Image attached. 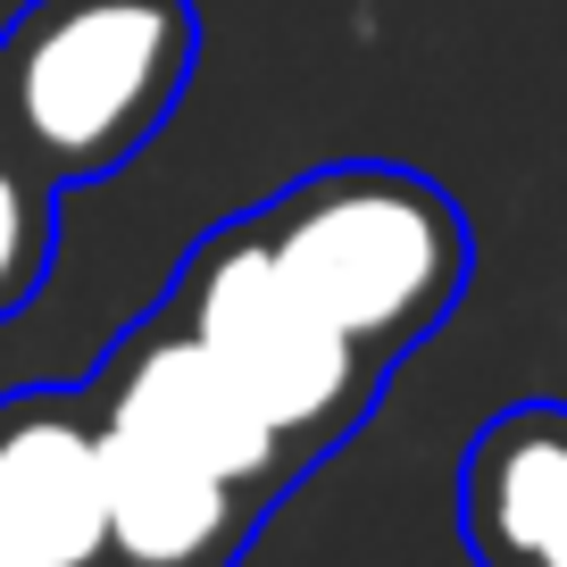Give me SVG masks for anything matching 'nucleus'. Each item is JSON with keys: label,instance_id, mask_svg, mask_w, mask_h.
<instances>
[{"label": "nucleus", "instance_id": "f257e3e1", "mask_svg": "<svg viewBox=\"0 0 567 567\" xmlns=\"http://www.w3.org/2000/svg\"><path fill=\"white\" fill-rule=\"evenodd\" d=\"M267 259L326 309V326L368 359L401 368L425 334H443L476 276L467 209L417 167L334 159L250 209Z\"/></svg>", "mask_w": 567, "mask_h": 567}, {"label": "nucleus", "instance_id": "f03ea898", "mask_svg": "<svg viewBox=\"0 0 567 567\" xmlns=\"http://www.w3.org/2000/svg\"><path fill=\"white\" fill-rule=\"evenodd\" d=\"M193 68V0H25L0 25V142L59 193L101 184L176 117Z\"/></svg>", "mask_w": 567, "mask_h": 567}, {"label": "nucleus", "instance_id": "7ed1b4c3", "mask_svg": "<svg viewBox=\"0 0 567 567\" xmlns=\"http://www.w3.org/2000/svg\"><path fill=\"white\" fill-rule=\"evenodd\" d=\"M159 318L209 351V368L259 409V425L284 443V460L301 476L351 443L392 384L384 359H368L342 326H326V309L267 259L250 209L193 243Z\"/></svg>", "mask_w": 567, "mask_h": 567}, {"label": "nucleus", "instance_id": "20e7f679", "mask_svg": "<svg viewBox=\"0 0 567 567\" xmlns=\"http://www.w3.org/2000/svg\"><path fill=\"white\" fill-rule=\"evenodd\" d=\"M84 401L101 409V417H117V425H142V434L176 443L184 460L217 467V476L250 484V493H267V501H284L301 484V467L284 460V443L259 425V409H250L243 392L209 368V351H200L193 334H176L159 309L117 334V351L92 368Z\"/></svg>", "mask_w": 567, "mask_h": 567}, {"label": "nucleus", "instance_id": "39448f33", "mask_svg": "<svg viewBox=\"0 0 567 567\" xmlns=\"http://www.w3.org/2000/svg\"><path fill=\"white\" fill-rule=\"evenodd\" d=\"M92 425H101V567H234L276 509L267 493L184 460L142 425H117L101 409Z\"/></svg>", "mask_w": 567, "mask_h": 567}, {"label": "nucleus", "instance_id": "423d86ee", "mask_svg": "<svg viewBox=\"0 0 567 567\" xmlns=\"http://www.w3.org/2000/svg\"><path fill=\"white\" fill-rule=\"evenodd\" d=\"M460 543L476 567H567V401H509L476 425Z\"/></svg>", "mask_w": 567, "mask_h": 567}, {"label": "nucleus", "instance_id": "0eeeda50", "mask_svg": "<svg viewBox=\"0 0 567 567\" xmlns=\"http://www.w3.org/2000/svg\"><path fill=\"white\" fill-rule=\"evenodd\" d=\"M0 526L42 567H101V425L84 384L0 401Z\"/></svg>", "mask_w": 567, "mask_h": 567}, {"label": "nucleus", "instance_id": "6e6552de", "mask_svg": "<svg viewBox=\"0 0 567 567\" xmlns=\"http://www.w3.org/2000/svg\"><path fill=\"white\" fill-rule=\"evenodd\" d=\"M51 259H59V184L0 142V326L51 284Z\"/></svg>", "mask_w": 567, "mask_h": 567}, {"label": "nucleus", "instance_id": "1a4fd4ad", "mask_svg": "<svg viewBox=\"0 0 567 567\" xmlns=\"http://www.w3.org/2000/svg\"><path fill=\"white\" fill-rule=\"evenodd\" d=\"M0 567H42V559H34V550H25L18 534H9V526H0Z\"/></svg>", "mask_w": 567, "mask_h": 567}]
</instances>
